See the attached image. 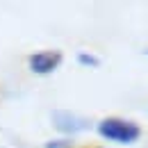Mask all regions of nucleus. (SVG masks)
I'll list each match as a JSON object with an SVG mask.
<instances>
[{
	"mask_svg": "<svg viewBox=\"0 0 148 148\" xmlns=\"http://www.w3.org/2000/svg\"><path fill=\"white\" fill-rule=\"evenodd\" d=\"M73 148H77V146H73ZM80 148H105V146H98V144H89V146H80Z\"/></svg>",
	"mask_w": 148,
	"mask_h": 148,
	"instance_id": "nucleus-6",
	"label": "nucleus"
},
{
	"mask_svg": "<svg viewBox=\"0 0 148 148\" xmlns=\"http://www.w3.org/2000/svg\"><path fill=\"white\" fill-rule=\"evenodd\" d=\"M144 53H146V57H148V48H146V50H144Z\"/></svg>",
	"mask_w": 148,
	"mask_h": 148,
	"instance_id": "nucleus-7",
	"label": "nucleus"
},
{
	"mask_svg": "<svg viewBox=\"0 0 148 148\" xmlns=\"http://www.w3.org/2000/svg\"><path fill=\"white\" fill-rule=\"evenodd\" d=\"M96 132L100 139L110 141V144H119V146H134L141 134L144 128L128 116H103L96 123Z\"/></svg>",
	"mask_w": 148,
	"mask_h": 148,
	"instance_id": "nucleus-1",
	"label": "nucleus"
},
{
	"mask_svg": "<svg viewBox=\"0 0 148 148\" xmlns=\"http://www.w3.org/2000/svg\"><path fill=\"white\" fill-rule=\"evenodd\" d=\"M43 148H73V141H71V139H66V137H57V139L46 141Z\"/></svg>",
	"mask_w": 148,
	"mask_h": 148,
	"instance_id": "nucleus-5",
	"label": "nucleus"
},
{
	"mask_svg": "<svg viewBox=\"0 0 148 148\" xmlns=\"http://www.w3.org/2000/svg\"><path fill=\"white\" fill-rule=\"evenodd\" d=\"M50 125L55 128L59 137H66V139H71L75 134H82L91 128L89 119H84V116H80L71 110H53L50 112Z\"/></svg>",
	"mask_w": 148,
	"mask_h": 148,
	"instance_id": "nucleus-3",
	"label": "nucleus"
},
{
	"mask_svg": "<svg viewBox=\"0 0 148 148\" xmlns=\"http://www.w3.org/2000/svg\"><path fill=\"white\" fill-rule=\"evenodd\" d=\"M64 64V53L57 48H41L27 55V71L37 77H48L57 73Z\"/></svg>",
	"mask_w": 148,
	"mask_h": 148,
	"instance_id": "nucleus-2",
	"label": "nucleus"
},
{
	"mask_svg": "<svg viewBox=\"0 0 148 148\" xmlns=\"http://www.w3.org/2000/svg\"><path fill=\"white\" fill-rule=\"evenodd\" d=\"M75 62L82 69H98L100 66V57L96 53H91V50H77L75 53Z\"/></svg>",
	"mask_w": 148,
	"mask_h": 148,
	"instance_id": "nucleus-4",
	"label": "nucleus"
}]
</instances>
